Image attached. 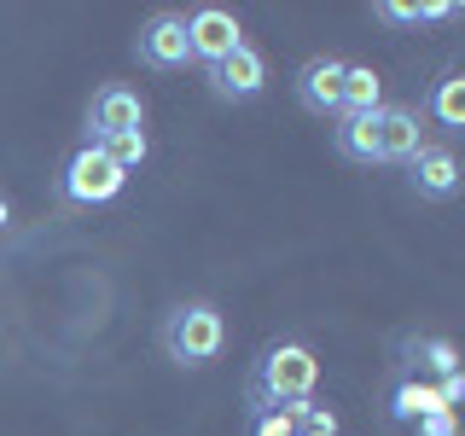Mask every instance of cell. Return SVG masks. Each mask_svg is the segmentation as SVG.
Returning a JSON list of instances; mask_svg holds the SVG:
<instances>
[{"label":"cell","instance_id":"obj_10","mask_svg":"<svg viewBox=\"0 0 465 436\" xmlns=\"http://www.w3.org/2000/svg\"><path fill=\"white\" fill-rule=\"evenodd\" d=\"M331 145H338V157L343 164H355V169H372L378 164V111H343V116H331Z\"/></svg>","mask_w":465,"mask_h":436},{"label":"cell","instance_id":"obj_21","mask_svg":"<svg viewBox=\"0 0 465 436\" xmlns=\"http://www.w3.org/2000/svg\"><path fill=\"white\" fill-rule=\"evenodd\" d=\"M12 227V203H6V193H0V233Z\"/></svg>","mask_w":465,"mask_h":436},{"label":"cell","instance_id":"obj_15","mask_svg":"<svg viewBox=\"0 0 465 436\" xmlns=\"http://www.w3.org/2000/svg\"><path fill=\"white\" fill-rule=\"evenodd\" d=\"M425 111H430L442 128H465V70H442V76H436Z\"/></svg>","mask_w":465,"mask_h":436},{"label":"cell","instance_id":"obj_5","mask_svg":"<svg viewBox=\"0 0 465 436\" xmlns=\"http://www.w3.org/2000/svg\"><path fill=\"white\" fill-rule=\"evenodd\" d=\"M140 64L145 70H186L193 64V47H186V12H152L140 24V41H134Z\"/></svg>","mask_w":465,"mask_h":436},{"label":"cell","instance_id":"obj_4","mask_svg":"<svg viewBox=\"0 0 465 436\" xmlns=\"http://www.w3.org/2000/svg\"><path fill=\"white\" fill-rule=\"evenodd\" d=\"M210 76V94L222 99V105H251V99L268 87V58H262V47H251V41H239L222 64L203 70Z\"/></svg>","mask_w":465,"mask_h":436},{"label":"cell","instance_id":"obj_16","mask_svg":"<svg viewBox=\"0 0 465 436\" xmlns=\"http://www.w3.org/2000/svg\"><path fill=\"white\" fill-rule=\"evenodd\" d=\"M378 105H384V76H378L372 64H349L343 70V111L361 116V111H378Z\"/></svg>","mask_w":465,"mask_h":436},{"label":"cell","instance_id":"obj_20","mask_svg":"<svg viewBox=\"0 0 465 436\" xmlns=\"http://www.w3.org/2000/svg\"><path fill=\"white\" fill-rule=\"evenodd\" d=\"M407 431H413V436H460V413H425V419H413Z\"/></svg>","mask_w":465,"mask_h":436},{"label":"cell","instance_id":"obj_6","mask_svg":"<svg viewBox=\"0 0 465 436\" xmlns=\"http://www.w3.org/2000/svg\"><path fill=\"white\" fill-rule=\"evenodd\" d=\"M244 41V24H239V12H227V6H198V12H186V47H193V64H222V58L232 53Z\"/></svg>","mask_w":465,"mask_h":436},{"label":"cell","instance_id":"obj_8","mask_svg":"<svg viewBox=\"0 0 465 436\" xmlns=\"http://www.w3.org/2000/svg\"><path fill=\"white\" fill-rule=\"evenodd\" d=\"M343 58H331V53H320L309 58V64L291 76V94H297V105L309 111V116H338L343 111Z\"/></svg>","mask_w":465,"mask_h":436},{"label":"cell","instance_id":"obj_17","mask_svg":"<svg viewBox=\"0 0 465 436\" xmlns=\"http://www.w3.org/2000/svg\"><path fill=\"white\" fill-rule=\"evenodd\" d=\"M99 152L111 157L123 174H134L145 157H152V140H145V128H128V134H111V140H99Z\"/></svg>","mask_w":465,"mask_h":436},{"label":"cell","instance_id":"obj_7","mask_svg":"<svg viewBox=\"0 0 465 436\" xmlns=\"http://www.w3.org/2000/svg\"><path fill=\"white\" fill-rule=\"evenodd\" d=\"M128 128H145V99L140 87L128 82H105L94 94V105H87V140H111V134H128Z\"/></svg>","mask_w":465,"mask_h":436},{"label":"cell","instance_id":"obj_3","mask_svg":"<svg viewBox=\"0 0 465 436\" xmlns=\"http://www.w3.org/2000/svg\"><path fill=\"white\" fill-rule=\"evenodd\" d=\"M123 186H128V174L116 169L94 140H82L76 152H70L64 174H58V198H64L70 210H99V203H111Z\"/></svg>","mask_w":465,"mask_h":436},{"label":"cell","instance_id":"obj_2","mask_svg":"<svg viewBox=\"0 0 465 436\" xmlns=\"http://www.w3.org/2000/svg\"><path fill=\"white\" fill-rule=\"evenodd\" d=\"M157 349H163L174 367H210V361H222V349H227L222 309L203 302V297L174 302V309L157 320Z\"/></svg>","mask_w":465,"mask_h":436},{"label":"cell","instance_id":"obj_9","mask_svg":"<svg viewBox=\"0 0 465 436\" xmlns=\"http://www.w3.org/2000/svg\"><path fill=\"white\" fill-rule=\"evenodd\" d=\"M407 169H413V193L425 203H448L460 193V157L454 145H419L413 157H407Z\"/></svg>","mask_w":465,"mask_h":436},{"label":"cell","instance_id":"obj_14","mask_svg":"<svg viewBox=\"0 0 465 436\" xmlns=\"http://www.w3.org/2000/svg\"><path fill=\"white\" fill-rule=\"evenodd\" d=\"M372 18H384V24H442V18H460V0H378Z\"/></svg>","mask_w":465,"mask_h":436},{"label":"cell","instance_id":"obj_12","mask_svg":"<svg viewBox=\"0 0 465 436\" xmlns=\"http://www.w3.org/2000/svg\"><path fill=\"white\" fill-rule=\"evenodd\" d=\"M384 413H390V425H413V419H425V413H448V407H442V396H436V384H430V378L396 372Z\"/></svg>","mask_w":465,"mask_h":436},{"label":"cell","instance_id":"obj_13","mask_svg":"<svg viewBox=\"0 0 465 436\" xmlns=\"http://www.w3.org/2000/svg\"><path fill=\"white\" fill-rule=\"evenodd\" d=\"M401 372H413V378H448V372H460V349L448 343V338H407L401 343Z\"/></svg>","mask_w":465,"mask_h":436},{"label":"cell","instance_id":"obj_18","mask_svg":"<svg viewBox=\"0 0 465 436\" xmlns=\"http://www.w3.org/2000/svg\"><path fill=\"white\" fill-rule=\"evenodd\" d=\"M291 419H297V436H338L343 425H338V413H331L326 401H291Z\"/></svg>","mask_w":465,"mask_h":436},{"label":"cell","instance_id":"obj_19","mask_svg":"<svg viewBox=\"0 0 465 436\" xmlns=\"http://www.w3.org/2000/svg\"><path fill=\"white\" fill-rule=\"evenodd\" d=\"M251 436H297V419H291V407H273V413H251Z\"/></svg>","mask_w":465,"mask_h":436},{"label":"cell","instance_id":"obj_1","mask_svg":"<svg viewBox=\"0 0 465 436\" xmlns=\"http://www.w3.org/2000/svg\"><path fill=\"white\" fill-rule=\"evenodd\" d=\"M320 384V361L302 338H280L268 343L251 361V378H244V396H251V413H273V407L309 401Z\"/></svg>","mask_w":465,"mask_h":436},{"label":"cell","instance_id":"obj_11","mask_svg":"<svg viewBox=\"0 0 465 436\" xmlns=\"http://www.w3.org/2000/svg\"><path fill=\"white\" fill-rule=\"evenodd\" d=\"M419 111L413 105H378V164H407L419 152Z\"/></svg>","mask_w":465,"mask_h":436}]
</instances>
